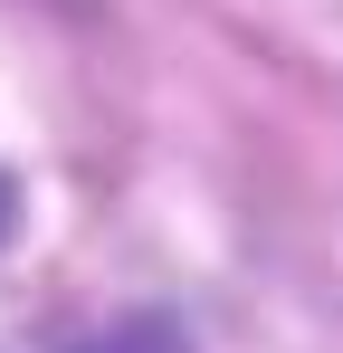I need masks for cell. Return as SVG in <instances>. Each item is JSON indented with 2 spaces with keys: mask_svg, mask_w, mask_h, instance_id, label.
Instances as JSON below:
<instances>
[{
  "mask_svg": "<svg viewBox=\"0 0 343 353\" xmlns=\"http://www.w3.org/2000/svg\"><path fill=\"white\" fill-rule=\"evenodd\" d=\"M10 210H19V201H10V181H0V239H10Z\"/></svg>",
  "mask_w": 343,
  "mask_h": 353,
  "instance_id": "cell-1",
  "label": "cell"
}]
</instances>
